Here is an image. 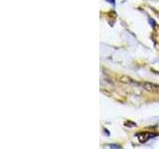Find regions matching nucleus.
Wrapping results in <instances>:
<instances>
[{
	"label": "nucleus",
	"mask_w": 159,
	"mask_h": 149,
	"mask_svg": "<svg viewBox=\"0 0 159 149\" xmlns=\"http://www.w3.org/2000/svg\"><path fill=\"white\" fill-rule=\"evenodd\" d=\"M156 135H157L156 133H152V132H141L137 134V137L140 142H146L149 139L155 137Z\"/></svg>",
	"instance_id": "f257e3e1"
},
{
	"label": "nucleus",
	"mask_w": 159,
	"mask_h": 149,
	"mask_svg": "<svg viewBox=\"0 0 159 149\" xmlns=\"http://www.w3.org/2000/svg\"><path fill=\"white\" fill-rule=\"evenodd\" d=\"M143 88L146 89L148 92H151V93H159V86L155 84H151V83H145L142 84Z\"/></svg>",
	"instance_id": "f03ea898"
},
{
	"label": "nucleus",
	"mask_w": 159,
	"mask_h": 149,
	"mask_svg": "<svg viewBox=\"0 0 159 149\" xmlns=\"http://www.w3.org/2000/svg\"><path fill=\"white\" fill-rule=\"evenodd\" d=\"M107 1H108L109 3H112V4H114V0H107Z\"/></svg>",
	"instance_id": "7ed1b4c3"
}]
</instances>
